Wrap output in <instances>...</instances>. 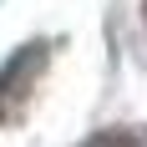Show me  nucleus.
Masks as SVG:
<instances>
[{
    "instance_id": "3",
    "label": "nucleus",
    "mask_w": 147,
    "mask_h": 147,
    "mask_svg": "<svg viewBox=\"0 0 147 147\" xmlns=\"http://www.w3.org/2000/svg\"><path fill=\"white\" fill-rule=\"evenodd\" d=\"M142 20H147V0H142Z\"/></svg>"
},
{
    "instance_id": "2",
    "label": "nucleus",
    "mask_w": 147,
    "mask_h": 147,
    "mask_svg": "<svg viewBox=\"0 0 147 147\" xmlns=\"http://www.w3.org/2000/svg\"><path fill=\"white\" fill-rule=\"evenodd\" d=\"M81 147H132V137L127 132H96V137H86Z\"/></svg>"
},
{
    "instance_id": "1",
    "label": "nucleus",
    "mask_w": 147,
    "mask_h": 147,
    "mask_svg": "<svg viewBox=\"0 0 147 147\" xmlns=\"http://www.w3.org/2000/svg\"><path fill=\"white\" fill-rule=\"evenodd\" d=\"M46 61H51V46H46V41H26L20 51L5 56V66H0V117L30 91V81L46 71Z\"/></svg>"
}]
</instances>
